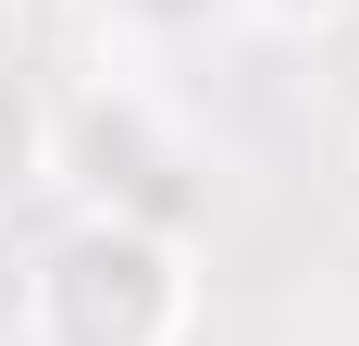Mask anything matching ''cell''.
Here are the masks:
<instances>
[{"label": "cell", "mask_w": 359, "mask_h": 346, "mask_svg": "<svg viewBox=\"0 0 359 346\" xmlns=\"http://www.w3.org/2000/svg\"><path fill=\"white\" fill-rule=\"evenodd\" d=\"M137 13H161V25H186V13H223V0H137Z\"/></svg>", "instance_id": "3957f363"}, {"label": "cell", "mask_w": 359, "mask_h": 346, "mask_svg": "<svg viewBox=\"0 0 359 346\" xmlns=\"http://www.w3.org/2000/svg\"><path fill=\"white\" fill-rule=\"evenodd\" d=\"M186 310H198V284H186L174 235L137 223V210H87L25 272V334L37 346H174Z\"/></svg>", "instance_id": "6da1fadb"}, {"label": "cell", "mask_w": 359, "mask_h": 346, "mask_svg": "<svg viewBox=\"0 0 359 346\" xmlns=\"http://www.w3.org/2000/svg\"><path fill=\"white\" fill-rule=\"evenodd\" d=\"M37 173H50V111H37V87H25V74L0 62V210L25 198Z\"/></svg>", "instance_id": "7a4b0ae2"}]
</instances>
